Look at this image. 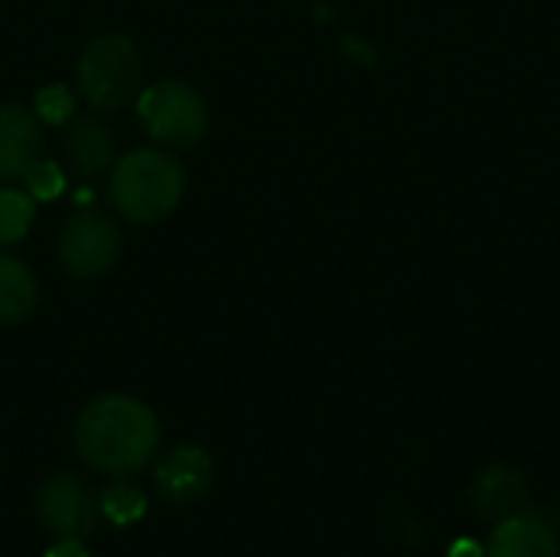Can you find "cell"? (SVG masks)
I'll use <instances>...</instances> for the list:
<instances>
[{
	"label": "cell",
	"instance_id": "30bf717a",
	"mask_svg": "<svg viewBox=\"0 0 560 557\" xmlns=\"http://www.w3.org/2000/svg\"><path fill=\"white\" fill-rule=\"evenodd\" d=\"M486 557H560V529L538 512H522L495 525Z\"/></svg>",
	"mask_w": 560,
	"mask_h": 557
},
{
	"label": "cell",
	"instance_id": "8fae6325",
	"mask_svg": "<svg viewBox=\"0 0 560 557\" xmlns=\"http://www.w3.org/2000/svg\"><path fill=\"white\" fill-rule=\"evenodd\" d=\"M62 151H66V161H69L72 174L82 177V181L102 177L115 164L112 131L95 118H72L69 128H66Z\"/></svg>",
	"mask_w": 560,
	"mask_h": 557
},
{
	"label": "cell",
	"instance_id": "277c9868",
	"mask_svg": "<svg viewBox=\"0 0 560 557\" xmlns=\"http://www.w3.org/2000/svg\"><path fill=\"white\" fill-rule=\"evenodd\" d=\"M138 121L161 148H190L207 135V102L177 79L154 82L138 92Z\"/></svg>",
	"mask_w": 560,
	"mask_h": 557
},
{
	"label": "cell",
	"instance_id": "9c48e42d",
	"mask_svg": "<svg viewBox=\"0 0 560 557\" xmlns=\"http://www.w3.org/2000/svg\"><path fill=\"white\" fill-rule=\"evenodd\" d=\"M154 483L174 506L197 502L213 489V460L200 446H177L158 463Z\"/></svg>",
	"mask_w": 560,
	"mask_h": 557
},
{
	"label": "cell",
	"instance_id": "6da1fadb",
	"mask_svg": "<svg viewBox=\"0 0 560 557\" xmlns=\"http://www.w3.org/2000/svg\"><path fill=\"white\" fill-rule=\"evenodd\" d=\"M158 417L135 397L108 394L92 401L75 420L79 456L105 476H131L144 469L158 450Z\"/></svg>",
	"mask_w": 560,
	"mask_h": 557
},
{
	"label": "cell",
	"instance_id": "ac0fdd59",
	"mask_svg": "<svg viewBox=\"0 0 560 557\" xmlns=\"http://www.w3.org/2000/svg\"><path fill=\"white\" fill-rule=\"evenodd\" d=\"M450 557H486V548H479L476 542H459Z\"/></svg>",
	"mask_w": 560,
	"mask_h": 557
},
{
	"label": "cell",
	"instance_id": "7c38bea8",
	"mask_svg": "<svg viewBox=\"0 0 560 557\" xmlns=\"http://www.w3.org/2000/svg\"><path fill=\"white\" fill-rule=\"evenodd\" d=\"M39 302V286L33 269L0 250V325H20L33 315Z\"/></svg>",
	"mask_w": 560,
	"mask_h": 557
},
{
	"label": "cell",
	"instance_id": "52a82bcc",
	"mask_svg": "<svg viewBox=\"0 0 560 557\" xmlns=\"http://www.w3.org/2000/svg\"><path fill=\"white\" fill-rule=\"evenodd\" d=\"M43 151V121L33 108L7 102L0 105V184L23 181L26 171L39 161Z\"/></svg>",
	"mask_w": 560,
	"mask_h": 557
},
{
	"label": "cell",
	"instance_id": "ba28073f",
	"mask_svg": "<svg viewBox=\"0 0 560 557\" xmlns=\"http://www.w3.org/2000/svg\"><path fill=\"white\" fill-rule=\"evenodd\" d=\"M472 509L482 522H505L512 515H522L528 512V502H532V489H528V479L515 469V466H489L476 476L472 483Z\"/></svg>",
	"mask_w": 560,
	"mask_h": 557
},
{
	"label": "cell",
	"instance_id": "e0dca14e",
	"mask_svg": "<svg viewBox=\"0 0 560 557\" xmlns=\"http://www.w3.org/2000/svg\"><path fill=\"white\" fill-rule=\"evenodd\" d=\"M46 557H89L85 552V545H82V538H62L59 545H52Z\"/></svg>",
	"mask_w": 560,
	"mask_h": 557
},
{
	"label": "cell",
	"instance_id": "9a60e30c",
	"mask_svg": "<svg viewBox=\"0 0 560 557\" xmlns=\"http://www.w3.org/2000/svg\"><path fill=\"white\" fill-rule=\"evenodd\" d=\"M75 95L69 85H46L33 98V115L46 125H62L75 115Z\"/></svg>",
	"mask_w": 560,
	"mask_h": 557
},
{
	"label": "cell",
	"instance_id": "4fadbf2b",
	"mask_svg": "<svg viewBox=\"0 0 560 557\" xmlns=\"http://www.w3.org/2000/svg\"><path fill=\"white\" fill-rule=\"evenodd\" d=\"M36 217V204L26 190L16 187H0V250L16 246Z\"/></svg>",
	"mask_w": 560,
	"mask_h": 557
},
{
	"label": "cell",
	"instance_id": "2e32d148",
	"mask_svg": "<svg viewBox=\"0 0 560 557\" xmlns=\"http://www.w3.org/2000/svg\"><path fill=\"white\" fill-rule=\"evenodd\" d=\"M23 184H26V194H30L33 200H52V197H59V194H62V187H66V174H62V167H59V164H52V161H43V158H39V161L26 171Z\"/></svg>",
	"mask_w": 560,
	"mask_h": 557
},
{
	"label": "cell",
	"instance_id": "7a4b0ae2",
	"mask_svg": "<svg viewBox=\"0 0 560 557\" xmlns=\"http://www.w3.org/2000/svg\"><path fill=\"white\" fill-rule=\"evenodd\" d=\"M187 174L180 161L158 148H138L112 164L108 200L131 223H158L184 200Z\"/></svg>",
	"mask_w": 560,
	"mask_h": 557
},
{
	"label": "cell",
	"instance_id": "8992f818",
	"mask_svg": "<svg viewBox=\"0 0 560 557\" xmlns=\"http://www.w3.org/2000/svg\"><path fill=\"white\" fill-rule=\"evenodd\" d=\"M39 522L56 538H85L98 522V502L92 499L89 486L75 476H49L36 496Z\"/></svg>",
	"mask_w": 560,
	"mask_h": 557
},
{
	"label": "cell",
	"instance_id": "5b68a950",
	"mask_svg": "<svg viewBox=\"0 0 560 557\" xmlns=\"http://www.w3.org/2000/svg\"><path fill=\"white\" fill-rule=\"evenodd\" d=\"M56 253H59L62 269L75 279L105 276L121 253V230L105 210L79 207L62 223L59 240H56Z\"/></svg>",
	"mask_w": 560,
	"mask_h": 557
},
{
	"label": "cell",
	"instance_id": "5bb4252c",
	"mask_svg": "<svg viewBox=\"0 0 560 557\" xmlns=\"http://www.w3.org/2000/svg\"><path fill=\"white\" fill-rule=\"evenodd\" d=\"M98 512H102L112 525L125 529V525H135V522L148 512V499H144V492H141L138 486H131V483H112V486L102 492V499H98Z\"/></svg>",
	"mask_w": 560,
	"mask_h": 557
},
{
	"label": "cell",
	"instance_id": "3957f363",
	"mask_svg": "<svg viewBox=\"0 0 560 557\" xmlns=\"http://www.w3.org/2000/svg\"><path fill=\"white\" fill-rule=\"evenodd\" d=\"M141 53L121 33L95 36L75 66V92L98 112H118L141 92Z\"/></svg>",
	"mask_w": 560,
	"mask_h": 557
}]
</instances>
